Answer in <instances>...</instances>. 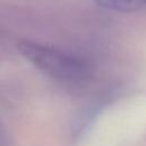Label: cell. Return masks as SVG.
I'll list each match as a JSON object with an SVG mask.
<instances>
[{
    "label": "cell",
    "instance_id": "6da1fadb",
    "mask_svg": "<svg viewBox=\"0 0 146 146\" xmlns=\"http://www.w3.org/2000/svg\"><path fill=\"white\" fill-rule=\"evenodd\" d=\"M18 50L29 62L52 78L72 81L86 75L87 67L83 63L58 49L23 41L18 44Z\"/></svg>",
    "mask_w": 146,
    "mask_h": 146
},
{
    "label": "cell",
    "instance_id": "7a4b0ae2",
    "mask_svg": "<svg viewBox=\"0 0 146 146\" xmlns=\"http://www.w3.org/2000/svg\"><path fill=\"white\" fill-rule=\"evenodd\" d=\"M100 8L119 11L132 13L146 9V0H90Z\"/></svg>",
    "mask_w": 146,
    "mask_h": 146
}]
</instances>
